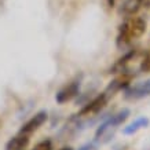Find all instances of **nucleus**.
<instances>
[{"label":"nucleus","instance_id":"nucleus-2","mask_svg":"<svg viewBox=\"0 0 150 150\" xmlns=\"http://www.w3.org/2000/svg\"><path fill=\"white\" fill-rule=\"evenodd\" d=\"M129 116V109H123L120 110L118 113L113 114L112 117H109L108 120H105L103 123L100 124L98 129L95 132V142L96 143H105L110 139V137L114 134V131L117 129L118 125L125 121Z\"/></svg>","mask_w":150,"mask_h":150},{"label":"nucleus","instance_id":"nucleus-7","mask_svg":"<svg viewBox=\"0 0 150 150\" xmlns=\"http://www.w3.org/2000/svg\"><path fill=\"white\" fill-rule=\"evenodd\" d=\"M146 3V0H124L120 7V13L125 17H131L142 8V6Z\"/></svg>","mask_w":150,"mask_h":150},{"label":"nucleus","instance_id":"nucleus-4","mask_svg":"<svg viewBox=\"0 0 150 150\" xmlns=\"http://www.w3.org/2000/svg\"><path fill=\"white\" fill-rule=\"evenodd\" d=\"M108 100H109V96L106 95L105 92H102V94H99L98 96H95L91 102H88V103L79 112L77 116L79 117H92V116H95V114H98L100 110L106 106Z\"/></svg>","mask_w":150,"mask_h":150},{"label":"nucleus","instance_id":"nucleus-9","mask_svg":"<svg viewBox=\"0 0 150 150\" xmlns=\"http://www.w3.org/2000/svg\"><path fill=\"white\" fill-rule=\"evenodd\" d=\"M150 120L145 116H142V117H138L135 121H132L131 124H128L127 127H124L123 129V134L124 135H134V134H137L138 131H141L142 128H146L149 125Z\"/></svg>","mask_w":150,"mask_h":150},{"label":"nucleus","instance_id":"nucleus-5","mask_svg":"<svg viewBox=\"0 0 150 150\" xmlns=\"http://www.w3.org/2000/svg\"><path fill=\"white\" fill-rule=\"evenodd\" d=\"M46 121H47V112H46V110H40V112H37L33 117H30L26 123L21 127L19 134L30 135V134H33L36 129H39V128L46 123Z\"/></svg>","mask_w":150,"mask_h":150},{"label":"nucleus","instance_id":"nucleus-1","mask_svg":"<svg viewBox=\"0 0 150 150\" xmlns=\"http://www.w3.org/2000/svg\"><path fill=\"white\" fill-rule=\"evenodd\" d=\"M146 32V21L141 17H135L131 15L124 21L120 28H118L117 39H116V44L118 48H124V47L129 46L134 40H137L142 37Z\"/></svg>","mask_w":150,"mask_h":150},{"label":"nucleus","instance_id":"nucleus-3","mask_svg":"<svg viewBox=\"0 0 150 150\" xmlns=\"http://www.w3.org/2000/svg\"><path fill=\"white\" fill-rule=\"evenodd\" d=\"M150 96V79L124 88V98L128 100H139Z\"/></svg>","mask_w":150,"mask_h":150},{"label":"nucleus","instance_id":"nucleus-8","mask_svg":"<svg viewBox=\"0 0 150 150\" xmlns=\"http://www.w3.org/2000/svg\"><path fill=\"white\" fill-rule=\"evenodd\" d=\"M29 135H25V134H18L17 137L11 138L7 145H6V149L7 150H25L29 145Z\"/></svg>","mask_w":150,"mask_h":150},{"label":"nucleus","instance_id":"nucleus-14","mask_svg":"<svg viewBox=\"0 0 150 150\" xmlns=\"http://www.w3.org/2000/svg\"><path fill=\"white\" fill-rule=\"evenodd\" d=\"M61 150H73V149H72V147H62Z\"/></svg>","mask_w":150,"mask_h":150},{"label":"nucleus","instance_id":"nucleus-12","mask_svg":"<svg viewBox=\"0 0 150 150\" xmlns=\"http://www.w3.org/2000/svg\"><path fill=\"white\" fill-rule=\"evenodd\" d=\"M79 150H96V142H91V143H87V145L81 146Z\"/></svg>","mask_w":150,"mask_h":150},{"label":"nucleus","instance_id":"nucleus-6","mask_svg":"<svg viewBox=\"0 0 150 150\" xmlns=\"http://www.w3.org/2000/svg\"><path fill=\"white\" fill-rule=\"evenodd\" d=\"M79 92H80V83L72 81L57 92L55 100H57V103L64 105V103H66V102H69V100H72L73 98H76V96L79 95Z\"/></svg>","mask_w":150,"mask_h":150},{"label":"nucleus","instance_id":"nucleus-11","mask_svg":"<svg viewBox=\"0 0 150 150\" xmlns=\"http://www.w3.org/2000/svg\"><path fill=\"white\" fill-rule=\"evenodd\" d=\"M33 150H52V143H51L50 139L41 141L33 147Z\"/></svg>","mask_w":150,"mask_h":150},{"label":"nucleus","instance_id":"nucleus-13","mask_svg":"<svg viewBox=\"0 0 150 150\" xmlns=\"http://www.w3.org/2000/svg\"><path fill=\"white\" fill-rule=\"evenodd\" d=\"M145 4H146V6H147V7H149V8H150V0H146V3H145Z\"/></svg>","mask_w":150,"mask_h":150},{"label":"nucleus","instance_id":"nucleus-10","mask_svg":"<svg viewBox=\"0 0 150 150\" xmlns=\"http://www.w3.org/2000/svg\"><path fill=\"white\" fill-rule=\"evenodd\" d=\"M139 72L141 73H149L150 72V50L143 52V57L139 64Z\"/></svg>","mask_w":150,"mask_h":150}]
</instances>
